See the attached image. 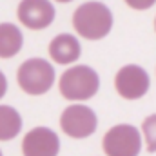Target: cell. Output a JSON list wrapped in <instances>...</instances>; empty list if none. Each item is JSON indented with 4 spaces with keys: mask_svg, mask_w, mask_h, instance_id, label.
Segmentation results:
<instances>
[{
    "mask_svg": "<svg viewBox=\"0 0 156 156\" xmlns=\"http://www.w3.org/2000/svg\"><path fill=\"white\" fill-rule=\"evenodd\" d=\"M60 127L67 136L80 140V138L91 136L96 131L98 118L91 107L75 104V105H69L64 109V113L60 116Z\"/></svg>",
    "mask_w": 156,
    "mask_h": 156,
    "instance_id": "5b68a950",
    "label": "cell"
},
{
    "mask_svg": "<svg viewBox=\"0 0 156 156\" xmlns=\"http://www.w3.org/2000/svg\"><path fill=\"white\" fill-rule=\"evenodd\" d=\"M0 156H2V151H0Z\"/></svg>",
    "mask_w": 156,
    "mask_h": 156,
    "instance_id": "e0dca14e",
    "label": "cell"
},
{
    "mask_svg": "<svg viewBox=\"0 0 156 156\" xmlns=\"http://www.w3.org/2000/svg\"><path fill=\"white\" fill-rule=\"evenodd\" d=\"M56 2H62V4H67V2H73V0H56Z\"/></svg>",
    "mask_w": 156,
    "mask_h": 156,
    "instance_id": "9a60e30c",
    "label": "cell"
},
{
    "mask_svg": "<svg viewBox=\"0 0 156 156\" xmlns=\"http://www.w3.org/2000/svg\"><path fill=\"white\" fill-rule=\"evenodd\" d=\"M142 131H144V136H145L147 151L156 153V115H151V116H147L144 120Z\"/></svg>",
    "mask_w": 156,
    "mask_h": 156,
    "instance_id": "7c38bea8",
    "label": "cell"
},
{
    "mask_svg": "<svg viewBox=\"0 0 156 156\" xmlns=\"http://www.w3.org/2000/svg\"><path fill=\"white\" fill-rule=\"evenodd\" d=\"M5 93H7V78L0 71V100L5 96Z\"/></svg>",
    "mask_w": 156,
    "mask_h": 156,
    "instance_id": "5bb4252c",
    "label": "cell"
},
{
    "mask_svg": "<svg viewBox=\"0 0 156 156\" xmlns=\"http://www.w3.org/2000/svg\"><path fill=\"white\" fill-rule=\"evenodd\" d=\"M154 29H156V20H154Z\"/></svg>",
    "mask_w": 156,
    "mask_h": 156,
    "instance_id": "2e32d148",
    "label": "cell"
},
{
    "mask_svg": "<svg viewBox=\"0 0 156 156\" xmlns=\"http://www.w3.org/2000/svg\"><path fill=\"white\" fill-rule=\"evenodd\" d=\"M73 27L82 38L102 40L113 29V13L102 2H85L73 13Z\"/></svg>",
    "mask_w": 156,
    "mask_h": 156,
    "instance_id": "6da1fadb",
    "label": "cell"
},
{
    "mask_svg": "<svg viewBox=\"0 0 156 156\" xmlns=\"http://www.w3.org/2000/svg\"><path fill=\"white\" fill-rule=\"evenodd\" d=\"M22 131V116L11 105H0V142L16 138Z\"/></svg>",
    "mask_w": 156,
    "mask_h": 156,
    "instance_id": "8fae6325",
    "label": "cell"
},
{
    "mask_svg": "<svg viewBox=\"0 0 156 156\" xmlns=\"http://www.w3.org/2000/svg\"><path fill=\"white\" fill-rule=\"evenodd\" d=\"M102 149L107 156H138L142 151L140 131L131 123H118L104 134Z\"/></svg>",
    "mask_w": 156,
    "mask_h": 156,
    "instance_id": "277c9868",
    "label": "cell"
},
{
    "mask_svg": "<svg viewBox=\"0 0 156 156\" xmlns=\"http://www.w3.org/2000/svg\"><path fill=\"white\" fill-rule=\"evenodd\" d=\"M125 4L136 11H145L149 7H153L156 4V0H125Z\"/></svg>",
    "mask_w": 156,
    "mask_h": 156,
    "instance_id": "4fadbf2b",
    "label": "cell"
},
{
    "mask_svg": "<svg viewBox=\"0 0 156 156\" xmlns=\"http://www.w3.org/2000/svg\"><path fill=\"white\" fill-rule=\"evenodd\" d=\"M16 82L27 94H45L55 83V67L44 58H29L18 67Z\"/></svg>",
    "mask_w": 156,
    "mask_h": 156,
    "instance_id": "3957f363",
    "label": "cell"
},
{
    "mask_svg": "<svg viewBox=\"0 0 156 156\" xmlns=\"http://www.w3.org/2000/svg\"><path fill=\"white\" fill-rule=\"evenodd\" d=\"M24 156H58L60 138L49 127H35L22 140Z\"/></svg>",
    "mask_w": 156,
    "mask_h": 156,
    "instance_id": "ba28073f",
    "label": "cell"
},
{
    "mask_svg": "<svg viewBox=\"0 0 156 156\" xmlns=\"http://www.w3.org/2000/svg\"><path fill=\"white\" fill-rule=\"evenodd\" d=\"M24 45V35L18 26L11 22L0 24V58H13Z\"/></svg>",
    "mask_w": 156,
    "mask_h": 156,
    "instance_id": "30bf717a",
    "label": "cell"
},
{
    "mask_svg": "<svg viewBox=\"0 0 156 156\" xmlns=\"http://www.w3.org/2000/svg\"><path fill=\"white\" fill-rule=\"evenodd\" d=\"M16 16L24 27L40 31L53 24L55 5L51 0H22L16 7Z\"/></svg>",
    "mask_w": 156,
    "mask_h": 156,
    "instance_id": "52a82bcc",
    "label": "cell"
},
{
    "mask_svg": "<svg viewBox=\"0 0 156 156\" xmlns=\"http://www.w3.org/2000/svg\"><path fill=\"white\" fill-rule=\"evenodd\" d=\"M115 87L122 98L140 100L142 96L147 94V91L151 87V80L144 67H140L136 64H129V66H123L116 73Z\"/></svg>",
    "mask_w": 156,
    "mask_h": 156,
    "instance_id": "8992f818",
    "label": "cell"
},
{
    "mask_svg": "<svg viewBox=\"0 0 156 156\" xmlns=\"http://www.w3.org/2000/svg\"><path fill=\"white\" fill-rule=\"evenodd\" d=\"M100 89L98 73L89 66L69 67L60 76V93L69 102H85Z\"/></svg>",
    "mask_w": 156,
    "mask_h": 156,
    "instance_id": "7a4b0ae2",
    "label": "cell"
},
{
    "mask_svg": "<svg viewBox=\"0 0 156 156\" xmlns=\"http://www.w3.org/2000/svg\"><path fill=\"white\" fill-rule=\"evenodd\" d=\"M82 55V45L75 35L69 33H62L56 35L49 44V56L56 62V64H73L75 60L80 58Z\"/></svg>",
    "mask_w": 156,
    "mask_h": 156,
    "instance_id": "9c48e42d",
    "label": "cell"
}]
</instances>
